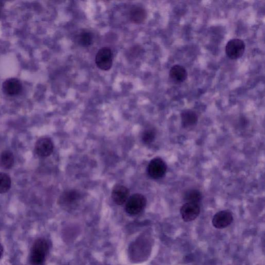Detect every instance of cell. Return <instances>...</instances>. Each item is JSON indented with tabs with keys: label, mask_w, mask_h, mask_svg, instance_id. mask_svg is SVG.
Wrapping results in <instances>:
<instances>
[{
	"label": "cell",
	"mask_w": 265,
	"mask_h": 265,
	"mask_svg": "<svg viewBox=\"0 0 265 265\" xmlns=\"http://www.w3.org/2000/svg\"><path fill=\"white\" fill-rule=\"evenodd\" d=\"M12 181L9 175L4 172H0V194L8 192L11 187Z\"/></svg>",
	"instance_id": "e0dca14e"
},
{
	"label": "cell",
	"mask_w": 265,
	"mask_h": 265,
	"mask_svg": "<svg viewBox=\"0 0 265 265\" xmlns=\"http://www.w3.org/2000/svg\"><path fill=\"white\" fill-rule=\"evenodd\" d=\"M200 212L199 203H186L180 208L182 218L186 222L195 220L200 215Z\"/></svg>",
	"instance_id": "8992f818"
},
{
	"label": "cell",
	"mask_w": 265,
	"mask_h": 265,
	"mask_svg": "<svg viewBox=\"0 0 265 265\" xmlns=\"http://www.w3.org/2000/svg\"><path fill=\"white\" fill-rule=\"evenodd\" d=\"M147 205V199L140 194H135L129 197L125 203V210L131 216L137 215L144 209Z\"/></svg>",
	"instance_id": "7a4b0ae2"
},
{
	"label": "cell",
	"mask_w": 265,
	"mask_h": 265,
	"mask_svg": "<svg viewBox=\"0 0 265 265\" xmlns=\"http://www.w3.org/2000/svg\"><path fill=\"white\" fill-rule=\"evenodd\" d=\"M156 134V132L154 128H147L142 133V140L145 144H150L155 140Z\"/></svg>",
	"instance_id": "ac0fdd59"
},
{
	"label": "cell",
	"mask_w": 265,
	"mask_h": 265,
	"mask_svg": "<svg viewBox=\"0 0 265 265\" xmlns=\"http://www.w3.org/2000/svg\"><path fill=\"white\" fill-rule=\"evenodd\" d=\"M167 169V165L163 159L156 157L149 163L147 171L151 178L156 180L163 178L165 175Z\"/></svg>",
	"instance_id": "3957f363"
},
{
	"label": "cell",
	"mask_w": 265,
	"mask_h": 265,
	"mask_svg": "<svg viewBox=\"0 0 265 265\" xmlns=\"http://www.w3.org/2000/svg\"><path fill=\"white\" fill-rule=\"evenodd\" d=\"M130 191L125 187L117 185L113 187L111 193L112 199L118 205H124L129 198Z\"/></svg>",
	"instance_id": "30bf717a"
},
{
	"label": "cell",
	"mask_w": 265,
	"mask_h": 265,
	"mask_svg": "<svg viewBox=\"0 0 265 265\" xmlns=\"http://www.w3.org/2000/svg\"><path fill=\"white\" fill-rule=\"evenodd\" d=\"M54 148V144L51 139L43 138L36 141L35 145V152L40 157H47L52 154Z\"/></svg>",
	"instance_id": "ba28073f"
},
{
	"label": "cell",
	"mask_w": 265,
	"mask_h": 265,
	"mask_svg": "<svg viewBox=\"0 0 265 265\" xmlns=\"http://www.w3.org/2000/svg\"><path fill=\"white\" fill-rule=\"evenodd\" d=\"M3 4L2 2L0 1V17H1V15L2 10Z\"/></svg>",
	"instance_id": "7402d4cb"
},
{
	"label": "cell",
	"mask_w": 265,
	"mask_h": 265,
	"mask_svg": "<svg viewBox=\"0 0 265 265\" xmlns=\"http://www.w3.org/2000/svg\"><path fill=\"white\" fill-rule=\"evenodd\" d=\"M246 49L244 42L240 39H234L226 44L225 52L227 56L232 60H236L244 55Z\"/></svg>",
	"instance_id": "277c9868"
},
{
	"label": "cell",
	"mask_w": 265,
	"mask_h": 265,
	"mask_svg": "<svg viewBox=\"0 0 265 265\" xmlns=\"http://www.w3.org/2000/svg\"><path fill=\"white\" fill-rule=\"evenodd\" d=\"M14 156L10 150H5L0 154V168L11 169L14 164Z\"/></svg>",
	"instance_id": "5bb4252c"
},
{
	"label": "cell",
	"mask_w": 265,
	"mask_h": 265,
	"mask_svg": "<svg viewBox=\"0 0 265 265\" xmlns=\"http://www.w3.org/2000/svg\"><path fill=\"white\" fill-rule=\"evenodd\" d=\"M80 194L77 191L70 190L63 193L60 197V202L65 204H71L78 200Z\"/></svg>",
	"instance_id": "2e32d148"
},
{
	"label": "cell",
	"mask_w": 265,
	"mask_h": 265,
	"mask_svg": "<svg viewBox=\"0 0 265 265\" xmlns=\"http://www.w3.org/2000/svg\"><path fill=\"white\" fill-rule=\"evenodd\" d=\"M233 219V216L231 211L222 210L218 212L214 216L212 223L215 228L223 229L230 225Z\"/></svg>",
	"instance_id": "52a82bcc"
},
{
	"label": "cell",
	"mask_w": 265,
	"mask_h": 265,
	"mask_svg": "<svg viewBox=\"0 0 265 265\" xmlns=\"http://www.w3.org/2000/svg\"><path fill=\"white\" fill-rule=\"evenodd\" d=\"M3 253V248L1 244H0V258H1Z\"/></svg>",
	"instance_id": "44dd1931"
},
{
	"label": "cell",
	"mask_w": 265,
	"mask_h": 265,
	"mask_svg": "<svg viewBox=\"0 0 265 265\" xmlns=\"http://www.w3.org/2000/svg\"><path fill=\"white\" fill-rule=\"evenodd\" d=\"M169 74L170 78L177 82H184L187 77V73L185 68L178 64L171 67Z\"/></svg>",
	"instance_id": "7c38bea8"
},
{
	"label": "cell",
	"mask_w": 265,
	"mask_h": 265,
	"mask_svg": "<svg viewBox=\"0 0 265 265\" xmlns=\"http://www.w3.org/2000/svg\"><path fill=\"white\" fill-rule=\"evenodd\" d=\"M140 51L141 49L140 48V47H134L131 50L132 54H133V56L135 57L138 56L139 55H140L139 54Z\"/></svg>",
	"instance_id": "ffe728a7"
},
{
	"label": "cell",
	"mask_w": 265,
	"mask_h": 265,
	"mask_svg": "<svg viewBox=\"0 0 265 265\" xmlns=\"http://www.w3.org/2000/svg\"><path fill=\"white\" fill-rule=\"evenodd\" d=\"M181 125L185 128L195 126L198 123V116L197 113L191 109H185L180 114Z\"/></svg>",
	"instance_id": "8fae6325"
},
{
	"label": "cell",
	"mask_w": 265,
	"mask_h": 265,
	"mask_svg": "<svg viewBox=\"0 0 265 265\" xmlns=\"http://www.w3.org/2000/svg\"><path fill=\"white\" fill-rule=\"evenodd\" d=\"M22 84L17 78H11L6 79L2 85L3 93L9 96L18 95L22 91Z\"/></svg>",
	"instance_id": "9c48e42d"
},
{
	"label": "cell",
	"mask_w": 265,
	"mask_h": 265,
	"mask_svg": "<svg viewBox=\"0 0 265 265\" xmlns=\"http://www.w3.org/2000/svg\"><path fill=\"white\" fill-rule=\"evenodd\" d=\"M93 42V36L92 33L88 32H82L78 37V43L82 47L90 46Z\"/></svg>",
	"instance_id": "d6986e66"
},
{
	"label": "cell",
	"mask_w": 265,
	"mask_h": 265,
	"mask_svg": "<svg viewBox=\"0 0 265 265\" xmlns=\"http://www.w3.org/2000/svg\"><path fill=\"white\" fill-rule=\"evenodd\" d=\"M49 251V244L46 239L36 240L31 249L30 261L32 265H43Z\"/></svg>",
	"instance_id": "6da1fadb"
},
{
	"label": "cell",
	"mask_w": 265,
	"mask_h": 265,
	"mask_svg": "<svg viewBox=\"0 0 265 265\" xmlns=\"http://www.w3.org/2000/svg\"><path fill=\"white\" fill-rule=\"evenodd\" d=\"M95 63L101 70L109 71L112 66V53L109 47H103L95 56Z\"/></svg>",
	"instance_id": "5b68a950"
},
{
	"label": "cell",
	"mask_w": 265,
	"mask_h": 265,
	"mask_svg": "<svg viewBox=\"0 0 265 265\" xmlns=\"http://www.w3.org/2000/svg\"><path fill=\"white\" fill-rule=\"evenodd\" d=\"M184 199L186 203H199L203 199V195L199 190L192 189L185 193Z\"/></svg>",
	"instance_id": "9a60e30c"
},
{
	"label": "cell",
	"mask_w": 265,
	"mask_h": 265,
	"mask_svg": "<svg viewBox=\"0 0 265 265\" xmlns=\"http://www.w3.org/2000/svg\"><path fill=\"white\" fill-rule=\"evenodd\" d=\"M147 17L146 11L140 6H134L130 13V18L133 23L140 24L144 22Z\"/></svg>",
	"instance_id": "4fadbf2b"
}]
</instances>
